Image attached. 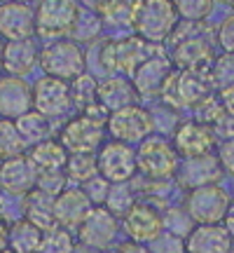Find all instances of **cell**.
Segmentation results:
<instances>
[{
  "instance_id": "cell-1",
  "label": "cell",
  "mask_w": 234,
  "mask_h": 253,
  "mask_svg": "<svg viewBox=\"0 0 234 253\" xmlns=\"http://www.w3.org/2000/svg\"><path fill=\"white\" fill-rule=\"evenodd\" d=\"M176 26H178V14L171 0H136L131 28L145 42L157 47L171 40Z\"/></svg>"
},
{
  "instance_id": "cell-2",
  "label": "cell",
  "mask_w": 234,
  "mask_h": 253,
  "mask_svg": "<svg viewBox=\"0 0 234 253\" xmlns=\"http://www.w3.org/2000/svg\"><path fill=\"white\" fill-rule=\"evenodd\" d=\"M159 96L171 108H197L213 96V80L208 71H176L166 78Z\"/></svg>"
},
{
  "instance_id": "cell-3",
  "label": "cell",
  "mask_w": 234,
  "mask_h": 253,
  "mask_svg": "<svg viewBox=\"0 0 234 253\" xmlns=\"http://www.w3.org/2000/svg\"><path fill=\"white\" fill-rule=\"evenodd\" d=\"M155 54V45L145 42L138 36H124L106 40L101 47V66L108 75H126L131 78L136 68Z\"/></svg>"
},
{
  "instance_id": "cell-4",
  "label": "cell",
  "mask_w": 234,
  "mask_h": 253,
  "mask_svg": "<svg viewBox=\"0 0 234 253\" xmlns=\"http://www.w3.org/2000/svg\"><path fill=\"white\" fill-rule=\"evenodd\" d=\"M136 164L138 171L143 173L148 181L164 183L176 178L180 167V157L176 153L173 143H169L164 136H148L145 141L136 148Z\"/></svg>"
},
{
  "instance_id": "cell-5",
  "label": "cell",
  "mask_w": 234,
  "mask_h": 253,
  "mask_svg": "<svg viewBox=\"0 0 234 253\" xmlns=\"http://www.w3.org/2000/svg\"><path fill=\"white\" fill-rule=\"evenodd\" d=\"M45 75L59 78V80L71 82L78 75L84 73L87 68V56L84 49L78 40L73 38H59V40H49L42 49H40V63H38Z\"/></svg>"
},
{
  "instance_id": "cell-6",
  "label": "cell",
  "mask_w": 234,
  "mask_h": 253,
  "mask_svg": "<svg viewBox=\"0 0 234 253\" xmlns=\"http://www.w3.org/2000/svg\"><path fill=\"white\" fill-rule=\"evenodd\" d=\"M80 14V0H40L36 9V33L45 40H59L75 31Z\"/></svg>"
},
{
  "instance_id": "cell-7",
  "label": "cell",
  "mask_w": 234,
  "mask_h": 253,
  "mask_svg": "<svg viewBox=\"0 0 234 253\" xmlns=\"http://www.w3.org/2000/svg\"><path fill=\"white\" fill-rule=\"evenodd\" d=\"M106 131L113 141L136 145L145 141L148 136H153L155 115L148 108H143L141 103H134V106H126L122 110L110 113L108 122H106Z\"/></svg>"
},
{
  "instance_id": "cell-8",
  "label": "cell",
  "mask_w": 234,
  "mask_h": 253,
  "mask_svg": "<svg viewBox=\"0 0 234 253\" xmlns=\"http://www.w3.org/2000/svg\"><path fill=\"white\" fill-rule=\"evenodd\" d=\"M232 197L220 185H204V188L190 190L185 197V211L195 225H220L227 216V209Z\"/></svg>"
},
{
  "instance_id": "cell-9",
  "label": "cell",
  "mask_w": 234,
  "mask_h": 253,
  "mask_svg": "<svg viewBox=\"0 0 234 253\" xmlns=\"http://www.w3.org/2000/svg\"><path fill=\"white\" fill-rule=\"evenodd\" d=\"M106 122H99V120L89 118V115H75L71 118L61 129V136L59 141L61 145L68 150V155L73 153H99V148L106 143Z\"/></svg>"
},
{
  "instance_id": "cell-10",
  "label": "cell",
  "mask_w": 234,
  "mask_h": 253,
  "mask_svg": "<svg viewBox=\"0 0 234 253\" xmlns=\"http://www.w3.org/2000/svg\"><path fill=\"white\" fill-rule=\"evenodd\" d=\"M31 94H33V110L47 118L49 122L66 118L68 110L73 108L71 82L52 78V75H42L31 87Z\"/></svg>"
},
{
  "instance_id": "cell-11",
  "label": "cell",
  "mask_w": 234,
  "mask_h": 253,
  "mask_svg": "<svg viewBox=\"0 0 234 253\" xmlns=\"http://www.w3.org/2000/svg\"><path fill=\"white\" fill-rule=\"evenodd\" d=\"M99 173L108 183H131L138 173L134 145L119 143V141H106L96 153Z\"/></svg>"
},
{
  "instance_id": "cell-12",
  "label": "cell",
  "mask_w": 234,
  "mask_h": 253,
  "mask_svg": "<svg viewBox=\"0 0 234 253\" xmlns=\"http://www.w3.org/2000/svg\"><path fill=\"white\" fill-rule=\"evenodd\" d=\"M171 143L180 160H195V157L213 155L216 134L211 126L199 122V120H183L173 131Z\"/></svg>"
},
{
  "instance_id": "cell-13",
  "label": "cell",
  "mask_w": 234,
  "mask_h": 253,
  "mask_svg": "<svg viewBox=\"0 0 234 253\" xmlns=\"http://www.w3.org/2000/svg\"><path fill=\"white\" fill-rule=\"evenodd\" d=\"M122 230L126 239L138 244H153L164 232V216L148 202H136L134 207L122 216Z\"/></svg>"
},
{
  "instance_id": "cell-14",
  "label": "cell",
  "mask_w": 234,
  "mask_h": 253,
  "mask_svg": "<svg viewBox=\"0 0 234 253\" xmlns=\"http://www.w3.org/2000/svg\"><path fill=\"white\" fill-rule=\"evenodd\" d=\"M171 40L176 42H173V52L169 59L176 71H211L216 54L206 38H201L199 33H188V36H178Z\"/></svg>"
},
{
  "instance_id": "cell-15",
  "label": "cell",
  "mask_w": 234,
  "mask_h": 253,
  "mask_svg": "<svg viewBox=\"0 0 234 253\" xmlns=\"http://www.w3.org/2000/svg\"><path fill=\"white\" fill-rule=\"evenodd\" d=\"M117 232H119V220L106 207H94L78 227V242L94 251H106L113 246Z\"/></svg>"
},
{
  "instance_id": "cell-16",
  "label": "cell",
  "mask_w": 234,
  "mask_h": 253,
  "mask_svg": "<svg viewBox=\"0 0 234 253\" xmlns=\"http://www.w3.org/2000/svg\"><path fill=\"white\" fill-rule=\"evenodd\" d=\"M36 36V9L26 2H0V38L5 42Z\"/></svg>"
},
{
  "instance_id": "cell-17",
  "label": "cell",
  "mask_w": 234,
  "mask_h": 253,
  "mask_svg": "<svg viewBox=\"0 0 234 253\" xmlns=\"http://www.w3.org/2000/svg\"><path fill=\"white\" fill-rule=\"evenodd\" d=\"M94 209L91 199L87 197V192L78 185L66 188L54 197V218L56 225L66 227V230H78L82 225V220L89 216V211Z\"/></svg>"
},
{
  "instance_id": "cell-18",
  "label": "cell",
  "mask_w": 234,
  "mask_h": 253,
  "mask_svg": "<svg viewBox=\"0 0 234 253\" xmlns=\"http://www.w3.org/2000/svg\"><path fill=\"white\" fill-rule=\"evenodd\" d=\"M225 173L220 169L216 155H204V157H195V160H180L178 173H176V181L180 188L197 190L204 185H216Z\"/></svg>"
},
{
  "instance_id": "cell-19",
  "label": "cell",
  "mask_w": 234,
  "mask_h": 253,
  "mask_svg": "<svg viewBox=\"0 0 234 253\" xmlns=\"http://www.w3.org/2000/svg\"><path fill=\"white\" fill-rule=\"evenodd\" d=\"M38 185V176L33 171L26 155H19L12 160L0 162V190L14 195V197H26L28 192H33Z\"/></svg>"
},
{
  "instance_id": "cell-20",
  "label": "cell",
  "mask_w": 234,
  "mask_h": 253,
  "mask_svg": "<svg viewBox=\"0 0 234 253\" xmlns=\"http://www.w3.org/2000/svg\"><path fill=\"white\" fill-rule=\"evenodd\" d=\"M28 110H33L31 84L24 78L2 75L0 78V118L17 120Z\"/></svg>"
},
{
  "instance_id": "cell-21",
  "label": "cell",
  "mask_w": 234,
  "mask_h": 253,
  "mask_svg": "<svg viewBox=\"0 0 234 253\" xmlns=\"http://www.w3.org/2000/svg\"><path fill=\"white\" fill-rule=\"evenodd\" d=\"M185 253H232L234 242L225 225H195L183 239Z\"/></svg>"
},
{
  "instance_id": "cell-22",
  "label": "cell",
  "mask_w": 234,
  "mask_h": 253,
  "mask_svg": "<svg viewBox=\"0 0 234 253\" xmlns=\"http://www.w3.org/2000/svg\"><path fill=\"white\" fill-rule=\"evenodd\" d=\"M173 73V63L169 56L164 54H153L150 59H145L136 73L131 75L138 96H150V94H159L164 87L166 78Z\"/></svg>"
},
{
  "instance_id": "cell-23",
  "label": "cell",
  "mask_w": 234,
  "mask_h": 253,
  "mask_svg": "<svg viewBox=\"0 0 234 253\" xmlns=\"http://www.w3.org/2000/svg\"><path fill=\"white\" fill-rule=\"evenodd\" d=\"M96 99L108 113H115V110L138 103L141 96H138L131 78H126V75H106L103 80H99Z\"/></svg>"
},
{
  "instance_id": "cell-24",
  "label": "cell",
  "mask_w": 234,
  "mask_h": 253,
  "mask_svg": "<svg viewBox=\"0 0 234 253\" xmlns=\"http://www.w3.org/2000/svg\"><path fill=\"white\" fill-rule=\"evenodd\" d=\"M40 63V47L36 38L28 40H12L5 42L2 49V71L14 78H24Z\"/></svg>"
},
{
  "instance_id": "cell-25",
  "label": "cell",
  "mask_w": 234,
  "mask_h": 253,
  "mask_svg": "<svg viewBox=\"0 0 234 253\" xmlns=\"http://www.w3.org/2000/svg\"><path fill=\"white\" fill-rule=\"evenodd\" d=\"M26 160L31 162L36 176H49V173H66L68 150L61 145V141L47 138L42 143L31 145L26 150Z\"/></svg>"
},
{
  "instance_id": "cell-26",
  "label": "cell",
  "mask_w": 234,
  "mask_h": 253,
  "mask_svg": "<svg viewBox=\"0 0 234 253\" xmlns=\"http://www.w3.org/2000/svg\"><path fill=\"white\" fill-rule=\"evenodd\" d=\"M24 211H26V220L33 223L36 227H40L42 232L56 227V218H54V197L47 195L42 190H33L24 197Z\"/></svg>"
},
{
  "instance_id": "cell-27",
  "label": "cell",
  "mask_w": 234,
  "mask_h": 253,
  "mask_svg": "<svg viewBox=\"0 0 234 253\" xmlns=\"http://www.w3.org/2000/svg\"><path fill=\"white\" fill-rule=\"evenodd\" d=\"M136 0H99L96 14L101 24L110 28H131Z\"/></svg>"
},
{
  "instance_id": "cell-28",
  "label": "cell",
  "mask_w": 234,
  "mask_h": 253,
  "mask_svg": "<svg viewBox=\"0 0 234 253\" xmlns=\"http://www.w3.org/2000/svg\"><path fill=\"white\" fill-rule=\"evenodd\" d=\"M14 125H17L19 136L24 138L26 148L47 141V138H49V131H52V122L47 118H42L40 113H36V110H28L24 115H19V118L14 120Z\"/></svg>"
},
{
  "instance_id": "cell-29",
  "label": "cell",
  "mask_w": 234,
  "mask_h": 253,
  "mask_svg": "<svg viewBox=\"0 0 234 253\" xmlns=\"http://www.w3.org/2000/svg\"><path fill=\"white\" fill-rule=\"evenodd\" d=\"M94 176H99V164L94 153H73L68 155L66 162V178L68 183L82 188L84 183H89Z\"/></svg>"
},
{
  "instance_id": "cell-30",
  "label": "cell",
  "mask_w": 234,
  "mask_h": 253,
  "mask_svg": "<svg viewBox=\"0 0 234 253\" xmlns=\"http://www.w3.org/2000/svg\"><path fill=\"white\" fill-rule=\"evenodd\" d=\"M42 239V230L28 223L26 218L9 225V249L14 253H36Z\"/></svg>"
},
{
  "instance_id": "cell-31",
  "label": "cell",
  "mask_w": 234,
  "mask_h": 253,
  "mask_svg": "<svg viewBox=\"0 0 234 253\" xmlns=\"http://www.w3.org/2000/svg\"><path fill=\"white\" fill-rule=\"evenodd\" d=\"M26 150L28 148L24 143V138L19 136L14 120L0 118V162L19 157V155H26Z\"/></svg>"
},
{
  "instance_id": "cell-32",
  "label": "cell",
  "mask_w": 234,
  "mask_h": 253,
  "mask_svg": "<svg viewBox=\"0 0 234 253\" xmlns=\"http://www.w3.org/2000/svg\"><path fill=\"white\" fill-rule=\"evenodd\" d=\"M136 204V192L131 183H110L108 197H106V204L103 207L108 209L115 218H122L129 211V209Z\"/></svg>"
},
{
  "instance_id": "cell-33",
  "label": "cell",
  "mask_w": 234,
  "mask_h": 253,
  "mask_svg": "<svg viewBox=\"0 0 234 253\" xmlns=\"http://www.w3.org/2000/svg\"><path fill=\"white\" fill-rule=\"evenodd\" d=\"M36 253H75V237L71 230L59 225L45 230Z\"/></svg>"
},
{
  "instance_id": "cell-34",
  "label": "cell",
  "mask_w": 234,
  "mask_h": 253,
  "mask_svg": "<svg viewBox=\"0 0 234 253\" xmlns=\"http://www.w3.org/2000/svg\"><path fill=\"white\" fill-rule=\"evenodd\" d=\"M96 89H99V82L96 78H91L87 73L78 75L75 80H71V96H73V106H78L80 113L84 108H89L94 103H99L96 99Z\"/></svg>"
},
{
  "instance_id": "cell-35",
  "label": "cell",
  "mask_w": 234,
  "mask_h": 253,
  "mask_svg": "<svg viewBox=\"0 0 234 253\" xmlns=\"http://www.w3.org/2000/svg\"><path fill=\"white\" fill-rule=\"evenodd\" d=\"M173 7H176V14L183 21H195V24H201L211 17V12L216 7V0H171Z\"/></svg>"
},
{
  "instance_id": "cell-36",
  "label": "cell",
  "mask_w": 234,
  "mask_h": 253,
  "mask_svg": "<svg viewBox=\"0 0 234 253\" xmlns=\"http://www.w3.org/2000/svg\"><path fill=\"white\" fill-rule=\"evenodd\" d=\"M211 80H213V87H232L234 84V54H223L216 56L213 63H211Z\"/></svg>"
},
{
  "instance_id": "cell-37",
  "label": "cell",
  "mask_w": 234,
  "mask_h": 253,
  "mask_svg": "<svg viewBox=\"0 0 234 253\" xmlns=\"http://www.w3.org/2000/svg\"><path fill=\"white\" fill-rule=\"evenodd\" d=\"M216 42L225 54H234V12L225 17L216 28Z\"/></svg>"
},
{
  "instance_id": "cell-38",
  "label": "cell",
  "mask_w": 234,
  "mask_h": 253,
  "mask_svg": "<svg viewBox=\"0 0 234 253\" xmlns=\"http://www.w3.org/2000/svg\"><path fill=\"white\" fill-rule=\"evenodd\" d=\"M82 190L87 192V197L91 199V204H94V207H103V204H106V197H108L110 183L99 173V176H94L89 183H84Z\"/></svg>"
},
{
  "instance_id": "cell-39",
  "label": "cell",
  "mask_w": 234,
  "mask_h": 253,
  "mask_svg": "<svg viewBox=\"0 0 234 253\" xmlns=\"http://www.w3.org/2000/svg\"><path fill=\"white\" fill-rule=\"evenodd\" d=\"M218 162H220V169H223V173H227V176H232L234 178V136H230V138H225L223 143L218 145Z\"/></svg>"
},
{
  "instance_id": "cell-40",
  "label": "cell",
  "mask_w": 234,
  "mask_h": 253,
  "mask_svg": "<svg viewBox=\"0 0 234 253\" xmlns=\"http://www.w3.org/2000/svg\"><path fill=\"white\" fill-rule=\"evenodd\" d=\"M113 253H153V251H150V246L148 244H138V242L126 239V242H122V244H117Z\"/></svg>"
},
{
  "instance_id": "cell-41",
  "label": "cell",
  "mask_w": 234,
  "mask_h": 253,
  "mask_svg": "<svg viewBox=\"0 0 234 253\" xmlns=\"http://www.w3.org/2000/svg\"><path fill=\"white\" fill-rule=\"evenodd\" d=\"M220 103H223V108H225V113H230L234 118V84L232 87H225V89H220Z\"/></svg>"
},
{
  "instance_id": "cell-42",
  "label": "cell",
  "mask_w": 234,
  "mask_h": 253,
  "mask_svg": "<svg viewBox=\"0 0 234 253\" xmlns=\"http://www.w3.org/2000/svg\"><path fill=\"white\" fill-rule=\"evenodd\" d=\"M9 249V223L0 216V251Z\"/></svg>"
},
{
  "instance_id": "cell-43",
  "label": "cell",
  "mask_w": 234,
  "mask_h": 253,
  "mask_svg": "<svg viewBox=\"0 0 234 253\" xmlns=\"http://www.w3.org/2000/svg\"><path fill=\"white\" fill-rule=\"evenodd\" d=\"M223 225H225V230L230 232V237H232V242H234V199H232V204H230V209H227V216L223 220Z\"/></svg>"
},
{
  "instance_id": "cell-44",
  "label": "cell",
  "mask_w": 234,
  "mask_h": 253,
  "mask_svg": "<svg viewBox=\"0 0 234 253\" xmlns=\"http://www.w3.org/2000/svg\"><path fill=\"white\" fill-rule=\"evenodd\" d=\"M2 49H5V42H0V73H2Z\"/></svg>"
},
{
  "instance_id": "cell-45",
  "label": "cell",
  "mask_w": 234,
  "mask_h": 253,
  "mask_svg": "<svg viewBox=\"0 0 234 253\" xmlns=\"http://www.w3.org/2000/svg\"><path fill=\"white\" fill-rule=\"evenodd\" d=\"M0 2H26V5H28L31 0H0Z\"/></svg>"
},
{
  "instance_id": "cell-46",
  "label": "cell",
  "mask_w": 234,
  "mask_h": 253,
  "mask_svg": "<svg viewBox=\"0 0 234 253\" xmlns=\"http://www.w3.org/2000/svg\"><path fill=\"white\" fill-rule=\"evenodd\" d=\"M0 253H14V251H12V249H5V251H0Z\"/></svg>"
},
{
  "instance_id": "cell-47",
  "label": "cell",
  "mask_w": 234,
  "mask_h": 253,
  "mask_svg": "<svg viewBox=\"0 0 234 253\" xmlns=\"http://www.w3.org/2000/svg\"><path fill=\"white\" fill-rule=\"evenodd\" d=\"M0 211H2V199H0ZM0 216H2V213H0Z\"/></svg>"
},
{
  "instance_id": "cell-48",
  "label": "cell",
  "mask_w": 234,
  "mask_h": 253,
  "mask_svg": "<svg viewBox=\"0 0 234 253\" xmlns=\"http://www.w3.org/2000/svg\"><path fill=\"white\" fill-rule=\"evenodd\" d=\"M230 5H232V9H234V0H230Z\"/></svg>"
}]
</instances>
